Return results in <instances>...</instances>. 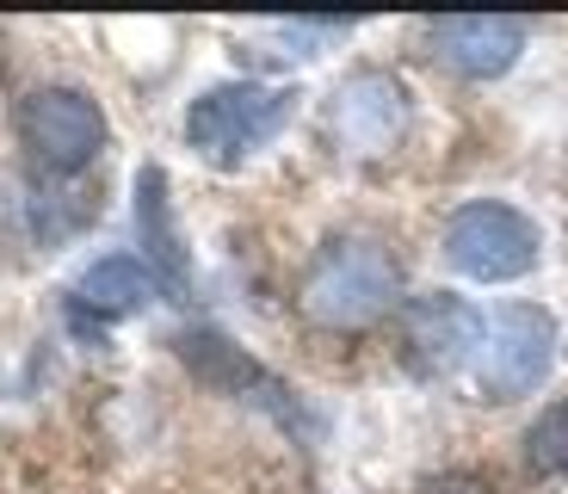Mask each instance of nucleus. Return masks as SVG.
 <instances>
[{"mask_svg":"<svg viewBox=\"0 0 568 494\" xmlns=\"http://www.w3.org/2000/svg\"><path fill=\"white\" fill-rule=\"evenodd\" d=\"M408 124H414V99L402 87V74H389V69H353L327 93V137L353 161L389 155L408 137Z\"/></svg>","mask_w":568,"mask_h":494,"instance_id":"obj_6","label":"nucleus"},{"mask_svg":"<svg viewBox=\"0 0 568 494\" xmlns=\"http://www.w3.org/2000/svg\"><path fill=\"white\" fill-rule=\"evenodd\" d=\"M297 112V87H266V81H223L192 99L185 112V142L216 168H242L254 149H266Z\"/></svg>","mask_w":568,"mask_h":494,"instance_id":"obj_2","label":"nucleus"},{"mask_svg":"<svg viewBox=\"0 0 568 494\" xmlns=\"http://www.w3.org/2000/svg\"><path fill=\"white\" fill-rule=\"evenodd\" d=\"M414 494H495L483 476H469V470H445V476H433V482H420Z\"/></svg>","mask_w":568,"mask_h":494,"instance_id":"obj_13","label":"nucleus"},{"mask_svg":"<svg viewBox=\"0 0 568 494\" xmlns=\"http://www.w3.org/2000/svg\"><path fill=\"white\" fill-rule=\"evenodd\" d=\"M297 303L315 327H327V334L377 327L402 303V260L389 254L377 235H334V241H322L315 260L303 266Z\"/></svg>","mask_w":568,"mask_h":494,"instance_id":"obj_1","label":"nucleus"},{"mask_svg":"<svg viewBox=\"0 0 568 494\" xmlns=\"http://www.w3.org/2000/svg\"><path fill=\"white\" fill-rule=\"evenodd\" d=\"M69 303L74 315H93V322H130V315H142L155 303V272L136 254H105L74 279Z\"/></svg>","mask_w":568,"mask_h":494,"instance_id":"obj_10","label":"nucleus"},{"mask_svg":"<svg viewBox=\"0 0 568 494\" xmlns=\"http://www.w3.org/2000/svg\"><path fill=\"white\" fill-rule=\"evenodd\" d=\"M433 57L464 81H500L513 62L526 57V26L519 19H495V13H452L433 19Z\"/></svg>","mask_w":568,"mask_h":494,"instance_id":"obj_8","label":"nucleus"},{"mask_svg":"<svg viewBox=\"0 0 568 494\" xmlns=\"http://www.w3.org/2000/svg\"><path fill=\"white\" fill-rule=\"evenodd\" d=\"M445 260L452 272L476 284H513L526 279L544 254V235L519 204H500V198H476V204H457L452 223H445Z\"/></svg>","mask_w":568,"mask_h":494,"instance_id":"obj_3","label":"nucleus"},{"mask_svg":"<svg viewBox=\"0 0 568 494\" xmlns=\"http://www.w3.org/2000/svg\"><path fill=\"white\" fill-rule=\"evenodd\" d=\"M13 130L26 142V155L43 173H57V180L93 168L105 149V112L100 99L81 93V87H31L13 112Z\"/></svg>","mask_w":568,"mask_h":494,"instance_id":"obj_4","label":"nucleus"},{"mask_svg":"<svg viewBox=\"0 0 568 494\" xmlns=\"http://www.w3.org/2000/svg\"><path fill=\"white\" fill-rule=\"evenodd\" d=\"M556 365V322L538 303H500L483 315V346H476V390L488 402H519Z\"/></svg>","mask_w":568,"mask_h":494,"instance_id":"obj_5","label":"nucleus"},{"mask_svg":"<svg viewBox=\"0 0 568 494\" xmlns=\"http://www.w3.org/2000/svg\"><path fill=\"white\" fill-rule=\"evenodd\" d=\"M526 464L538 470V476H562L568 470V395L550 402V409L526 426Z\"/></svg>","mask_w":568,"mask_h":494,"instance_id":"obj_12","label":"nucleus"},{"mask_svg":"<svg viewBox=\"0 0 568 494\" xmlns=\"http://www.w3.org/2000/svg\"><path fill=\"white\" fill-rule=\"evenodd\" d=\"M136 235H142V248H149V272H155V284H168L173 296H185V284H192V260H185L180 223H173V198H168V173L161 168L136 173Z\"/></svg>","mask_w":568,"mask_h":494,"instance_id":"obj_11","label":"nucleus"},{"mask_svg":"<svg viewBox=\"0 0 568 494\" xmlns=\"http://www.w3.org/2000/svg\"><path fill=\"white\" fill-rule=\"evenodd\" d=\"M402 346H408V365L420 377H445L457 365H476L483 310L452 291H426L414 303H402Z\"/></svg>","mask_w":568,"mask_h":494,"instance_id":"obj_7","label":"nucleus"},{"mask_svg":"<svg viewBox=\"0 0 568 494\" xmlns=\"http://www.w3.org/2000/svg\"><path fill=\"white\" fill-rule=\"evenodd\" d=\"M180 359L199 371L211 390L247 395V402H260V409H278L284 421H291V390H284V383L272 377L266 365H254V359H247L229 334H216V327H192V334H180Z\"/></svg>","mask_w":568,"mask_h":494,"instance_id":"obj_9","label":"nucleus"}]
</instances>
